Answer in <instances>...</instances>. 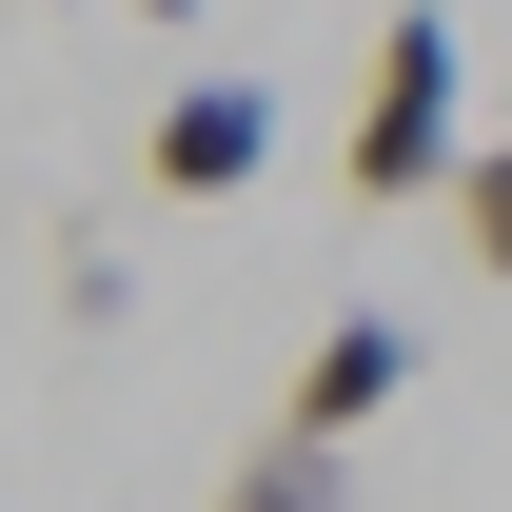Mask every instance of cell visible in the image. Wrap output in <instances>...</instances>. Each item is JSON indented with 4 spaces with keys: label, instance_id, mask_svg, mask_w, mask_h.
<instances>
[{
    "label": "cell",
    "instance_id": "6da1fadb",
    "mask_svg": "<svg viewBox=\"0 0 512 512\" xmlns=\"http://www.w3.org/2000/svg\"><path fill=\"white\" fill-rule=\"evenodd\" d=\"M453 158H473V40H453V0H394L375 79H355V197L414 217V197H453Z\"/></svg>",
    "mask_w": 512,
    "mask_h": 512
},
{
    "label": "cell",
    "instance_id": "7a4b0ae2",
    "mask_svg": "<svg viewBox=\"0 0 512 512\" xmlns=\"http://www.w3.org/2000/svg\"><path fill=\"white\" fill-rule=\"evenodd\" d=\"M256 158H276V99H256V79H178L158 138H138V178H158V197H237Z\"/></svg>",
    "mask_w": 512,
    "mask_h": 512
},
{
    "label": "cell",
    "instance_id": "3957f363",
    "mask_svg": "<svg viewBox=\"0 0 512 512\" xmlns=\"http://www.w3.org/2000/svg\"><path fill=\"white\" fill-rule=\"evenodd\" d=\"M394 394H414V335H394V316H335L316 355H296V394H276V434H316V453H355V434L394 414Z\"/></svg>",
    "mask_w": 512,
    "mask_h": 512
},
{
    "label": "cell",
    "instance_id": "277c9868",
    "mask_svg": "<svg viewBox=\"0 0 512 512\" xmlns=\"http://www.w3.org/2000/svg\"><path fill=\"white\" fill-rule=\"evenodd\" d=\"M217 512H335V453L316 434H256L237 473H217Z\"/></svg>",
    "mask_w": 512,
    "mask_h": 512
},
{
    "label": "cell",
    "instance_id": "5b68a950",
    "mask_svg": "<svg viewBox=\"0 0 512 512\" xmlns=\"http://www.w3.org/2000/svg\"><path fill=\"white\" fill-rule=\"evenodd\" d=\"M453 237H473V276H512V119L453 158Z\"/></svg>",
    "mask_w": 512,
    "mask_h": 512
},
{
    "label": "cell",
    "instance_id": "8992f818",
    "mask_svg": "<svg viewBox=\"0 0 512 512\" xmlns=\"http://www.w3.org/2000/svg\"><path fill=\"white\" fill-rule=\"evenodd\" d=\"M138 20H197V0H138Z\"/></svg>",
    "mask_w": 512,
    "mask_h": 512
}]
</instances>
